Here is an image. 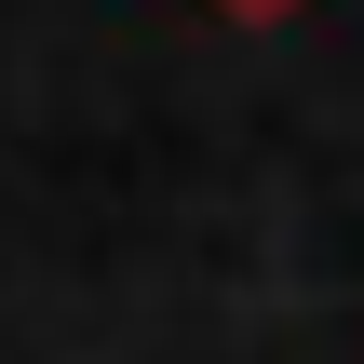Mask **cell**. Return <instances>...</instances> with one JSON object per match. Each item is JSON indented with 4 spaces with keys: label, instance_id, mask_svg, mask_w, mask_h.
<instances>
[{
    "label": "cell",
    "instance_id": "cell-1",
    "mask_svg": "<svg viewBox=\"0 0 364 364\" xmlns=\"http://www.w3.org/2000/svg\"><path fill=\"white\" fill-rule=\"evenodd\" d=\"M203 14H230V27H284L297 0H203Z\"/></svg>",
    "mask_w": 364,
    "mask_h": 364
}]
</instances>
